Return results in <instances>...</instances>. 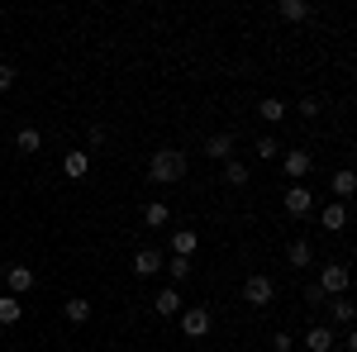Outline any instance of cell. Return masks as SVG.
<instances>
[{"label":"cell","mask_w":357,"mask_h":352,"mask_svg":"<svg viewBox=\"0 0 357 352\" xmlns=\"http://www.w3.org/2000/svg\"><path fill=\"white\" fill-rule=\"evenodd\" d=\"M148 176H153L158 186H176V181L186 176V153H181V148H158L153 162H148Z\"/></svg>","instance_id":"1"},{"label":"cell","mask_w":357,"mask_h":352,"mask_svg":"<svg viewBox=\"0 0 357 352\" xmlns=\"http://www.w3.org/2000/svg\"><path fill=\"white\" fill-rule=\"evenodd\" d=\"M348 281H353V276H348V267H343V262H329V267L319 271V281H314V286H319V296L324 300H338V296H348Z\"/></svg>","instance_id":"2"},{"label":"cell","mask_w":357,"mask_h":352,"mask_svg":"<svg viewBox=\"0 0 357 352\" xmlns=\"http://www.w3.org/2000/svg\"><path fill=\"white\" fill-rule=\"evenodd\" d=\"M243 300L252 305V309H267V305L276 300L272 276H262V271H257V276H248V281H243Z\"/></svg>","instance_id":"3"},{"label":"cell","mask_w":357,"mask_h":352,"mask_svg":"<svg viewBox=\"0 0 357 352\" xmlns=\"http://www.w3.org/2000/svg\"><path fill=\"white\" fill-rule=\"evenodd\" d=\"M310 167H314V158H310V153H301V148L281 153V171H286V181H291V186H296L301 176H310Z\"/></svg>","instance_id":"4"},{"label":"cell","mask_w":357,"mask_h":352,"mask_svg":"<svg viewBox=\"0 0 357 352\" xmlns=\"http://www.w3.org/2000/svg\"><path fill=\"white\" fill-rule=\"evenodd\" d=\"M181 309H186V300H181L176 286H162V291L153 296V314H162V319H176Z\"/></svg>","instance_id":"5"},{"label":"cell","mask_w":357,"mask_h":352,"mask_svg":"<svg viewBox=\"0 0 357 352\" xmlns=\"http://www.w3.org/2000/svg\"><path fill=\"white\" fill-rule=\"evenodd\" d=\"M286 215H291V219H310V215H314V190L291 186V190H286Z\"/></svg>","instance_id":"6"},{"label":"cell","mask_w":357,"mask_h":352,"mask_svg":"<svg viewBox=\"0 0 357 352\" xmlns=\"http://www.w3.org/2000/svg\"><path fill=\"white\" fill-rule=\"evenodd\" d=\"M181 333H186V338H205V333H210V309H200V305L181 309Z\"/></svg>","instance_id":"7"},{"label":"cell","mask_w":357,"mask_h":352,"mask_svg":"<svg viewBox=\"0 0 357 352\" xmlns=\"http://www.w3.org/2000/svg\"><path fill=\"white\" fill-rule=\"evenodd\" d=\"M33 281H38V276H33V267H5V286H10V296L24 300L29 291H33Z\"/></svg>","instance_id":"8"},{"label":"cell","mask_w":357,"mask_h":352,"mask_svg":"<svg viewBox=\"0 0 357 352\" xmlns=\"http://www.w3.org/2000/svg\"><path fill=\"white\" fill-rule=\"evenodd\" d=\"M158 271H162V252L138 247V252H134V276H138V281H148V276H158Z\"/></svg>","instance_id":"9"},{"label":"cell","mask_w":357,"mask_h":352,"mask_svg":"<svg viewBox=\"0 0 357 352\" xmlns=\"http://www.w3.org/2000/svg\"><path fill=\"white\" fill-rule=\"evenodd\" d=\"M319 229H329V234H338V229H348V205H338V200H329V205L319 210Z\"/></svg>","instance_id":"10"},{"label":"cell","mask_w":357,"mask_h":352,"mask_svg":"<svg viewBox=\"0 0 357 352\" xmlns=\"http://www.w3.org/2000/svg\"><path fill=\"white\" fill-rule=\"evenodd\" d=\"M329 190H333V200H338V205H343V200H353V190H357V176H353V167H343V171H333Z\"/></svg>","instance_id":"11"},{"label":"cell","mask_w":357,"mask_h":352,"mask_svg":"<svg viewBox=\"0 0 357 352\" xmlns=\"http://www.w3.org/2000/svg\"><path fill=\"white\" fill-rule=\"evenodd\" d=\"M86 171H91V153H62V176L82 181Z\"/></svg>","instance_id":"12"},{"label":"cell","mask_w":357,"mask_h":352,"mask_svg":"<svg viewBox=\"0 0 357 352\" xmlns=\"http://www.w3.org/2000/svg\"><path fill=\"white\" fill-rule=\"evenodd\" d=\"M333 343H338V338H333V328H324V324H314L305 333V348L310 352H333Z\"/></svg>","instance_id":"13"},{"label":"cell","mask_w":357,"mask_h":352,"mask_svg":"<svg viewBox=\"0 0 357 352\" xmlns=\"http://www.w3.org/2000/svg\"><path fill=\"white\" fill-rule=\"evenodd\" d=\"M257 119H262V124H281V119H286V100H276V95L257 100Z\"/></svg>","instance_id":"14"},{"label":"cell","mask_w":357,"mask_h":352,"mask_svg":"<svg viewBox=\"0 0 357 352\" xmlns=\"http://www.w3.org/2000/svg\"><path fill=\"white\" fill-rule=\"evenodd\" d=\"M24 319V300L20 296H0V324L10 328V324H20Z\"/></svg>","instance_id":"15"},{"label":"cell","mask_w":357,"mask_h":352,"mask_svg":"<svg viewBox=\"0 0 357 352\" xmlns=\"http://www.w3.org/2000/svg\"><path fill=\"white\" fill-rule=\"evenodd\" d=\"M195 243H200V238H195V229H176V234H172V257H191Z\"/></svg>","instance_id":"16"},{"label":"cell","mask_w":357,"mask_h":352,"mask_svg":"<svg viewBox=\"0 0 357 352\" xmlns=\"http://www.w3.org/2000/svg\"><path fill=\"white\" fill-rule=\"evenodd\" d=\"M276 15H281L286 24H301V20H310V5H305V0H281Z\"/></svg>","instance_id":"17"},{"label":"cell","mask_w":357,"mask_h":352,"mask_svg":"<svg viewBox=\"0 0 357 352\" xmlns=\"http://www.w3.org/2000/svg\"><path fill=\"white\" fill-rule=\"evenodd\" d=\"M62 314H67V324H86V319H91V300L72 296L67 305H62Z\"/></svg>","instance_id":"18"},{"label":"cell","mask_w":357,"mask_h":352,"mask_svg":"<svg viewBox=\"0 0 357 352\" xmlns=\"http://www.w3.org/2000/svg\"><path fill=\"white\" fill-rule=\"evenodd\" d=\"M205 153H210L215 162H229V158H234V134H215V138H210V148H205Z\"/></svg>","instance_id":"19"},{"label":"cell","mask_w":357,"mask_h":352,"mask_svg":"<svg viewBox=\"0 0 357 352\" xmlns=\"http://www.w3.org/2000/svg\"><path fill=\"white\" fill-rule=\"evenodd\" d=\"M143 224H148V229H167V224H172V210H167L162 200H153V205L143 210Z\"/></svg>","instance_id":"20"},{"label":"cell","mask_w":357,"mask_h":352,"mask_svg":"<svg viewBox=\"0 0 357 352\" xmlns=\"http://www.w3.org/2000/svg\"><path fill=\"white\" fill-rule=\"evenodd\" d=\"M310 257H314V247L305 243V238H296V243H286V262H291V267H310Z\"/></svg>","instance_id":"21"},{"label":"cell","mask_w":357,"mask_h":352,"mask_svg":"<svg viewBox=\"0 0 357 352\" xmlns=\"http://www.w3.org/2000/svg\"><path fill=\"white\" fill-rule=\"evenodd\" d=\"M15 148H20V153H38V148H43V134H38V129H20V134H15Z\"/></svg>","instance_id":"22"},{"label":"cell","mask_w":357,"mask_h":352,"mask_svg":"<svg viewBox=\"0 0 357 352\" xmlns=\"http://www.w3.org/2000/svg\"><path fill=\"white\" fill-rule=\"evenodd\" d=\"M252 158H262V162H272V158H281V143H276L272 134H262L257 143H252Z\"/></svg>","instance_id":"23"},{"label":"cell","mask_w":357,"mask_h":352,"mask_svg":"<svg viewBox=\"0 0 357 352\" xmlns=\"http://www.w3.org/2000/svg\"><path fill=\"white\" fill-rule=\"evenodd\" d=\"M167 276H172V286H181V281H186V276H191V257H172V262H167Z\"/></svg>","instance_id":"24"},{"label":"cell","mask_w":357,"mask_h":352,"mask_svg":"<svg viewBox=\"0 0 357 352\" xmlns=\"http://www.w3.org/2000/svg\"><path fill=\"white\" fill-rule=\"evenodd\" d=\"M224 181H229V186H248V167L238 162V158H229V162H224Z\"/></svg>","instance_id":"25"},{"label":"cell","mask_w":357,"mask_h":352,"mask_svg":"<svg viewBox=\"0 0 357 352\" xmlns=\"http://www.w3.org/2000/svg\"><path fill=\"white\" fill-rule=\"evenodd\" d=\"M333 319H338V324H353V319H357V309H353V300H348V296L333 300Z\"/></svg>","instance_id":"26"},{"label":"cell","mask_w":357,"mask_h":352,"mask_svg":"<svg viewBox=\"0 0 357 352\" xmlns=\"http://www.w3.org/2000/svg\"><path fill=\"white\" fill-rule=\"evenodd\" d=\"M15 77H20V72H15L10 62H0V91H10V86H15Z\"/></svg>","instance_id":"27"},{"label":"cell","mask_w":357,"mask_h":352,"mask_svg":"<svg viewBox=\"0 0 357 352\" xmlns=\"http://www.w3.org/2000/svg\"><path fill=\"white\" fill-rule=\"evenodd\" d=\"M291 348H296V338H291V333H276V338H272V352H291Z\"/></svg>","instance_id":"28"},{"label":"cell","mask_w":357,"mask_h":352,"mask_svg":"<svg viewBox=\"0 0 357 352\" xmlns=\"http://www.w3.org/2000/svg\"><path fill=\"white\" fill-rule=\"evenodd\" d=\"M314 114H319V100H314V95H305V100H301V119H314Z\"/></svg>","instance_id":"29"}]
</instances>
